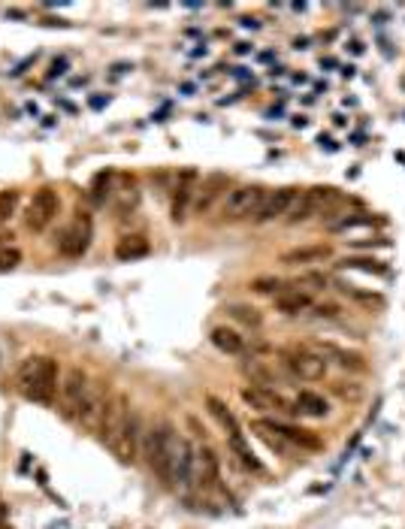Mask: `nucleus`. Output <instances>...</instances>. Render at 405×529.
I'll list each match as a JSON object with an SVG mask.
<instances>
[{
    "instance_id": "1",
    "label": "nucleus",
    "mask_w": 405,
    "mask_h": 529,
    "mask_svg": "<svg viewBox=\"0 0 405 529\" xmlns=\"http://www.w3.org/2000/svg\"><path fill=\"white\" fill-rule=\"evenodd\" d=\"M100 439L115 454V460L124 463V466H134L136 463L139 445H143V424H139V411H134L124 391L109 396L106 415H103L100 424Z\"/></svg>"
},
{
    "instance_id": "2",
    "label": "nucleus",
    "mask_w": 405,
    "mask_h": 529,
    "mask_svg": "<svg viewBox=\"0 0 405 529\" xmlns=\"http://www.w3.org/2000/svg\"><path fill=\"white\" fill-rule=\"evenodd\" d=\"M16 387L27 402L51 406V402H55V393H58V363L46 354L27 357L25 363L19 366Z\"/></svg>"
},
{
    "instance_id": "3",
    "label": "nucleus",
    "mask_w": 405,
    "mask_h": 529,
    "mask_svg": "<svg viewBox=\"0 0 405 529\" xmlns=\"http://www.w3.org/2000/svg\"><path fill=\"white\" fill-rule=\"evenodd\" d=\"M175 442H179V430L169 421L164 424H152L149 430H143V445H139V454L145 457V466L154 472V478L160 484H169V460H173Z\"/></svg>"
},
{
    "instance_id": "4",
    "label": "nucleus",
    "mask_w": 405,
    "mask_h": 529,
    "mask_svg": "<svg viewBox=\"0 0 405 529\" xmlns=\"http://www.w3.org/2000/svg\"><path fill=\"white\" fill-rule=\"evenodd\" d=\"M263 197H267V188L263 185H237L227 191V197L221 200V218L224 222H245V218H254L257 209H261Z\"/></svg>"
},
{
    "instance_id": "5",
    "label": "nucleus",
    "mask_w": 405,
    "mask_h": 529,
    "mask_svg": "<svg viewBox=\"0 0 405 529\" xmlns=\"http://www.w3.org/2000/svg\"><path fill=\"white\" fill-rule=\"evenodd\" d=\"M61 393H58V411H61L64 421L76 424L79 417V408H82V400L88 393V387H91V378H88L85 370H79V366H70L67 372H64L61 378Z\"/></svg>"
},
{
    "instance_id": "6",
    "label": "nucleus",
    "mask_w": 405,
    "mask_h": 529,
    "mask_svg": "<svg viewBox=\"0 0 405 529\" xmlns=\"http://www.w3.org/2000/svg\"><path fill=\"white\" fill-rule=\"evenodd\" d=\"M58 212H61V197H58L55 188L46 185V188L34 191V197L25 206V227L31 233L49 230L51 222L58 218Z\"/></svg>"
},
{
    "instance_id": "7",
    "label": "nucleus",
    "mask_w": 405,
    "mask_h": 529,
    "mask_svg": "<svg viewBox=\"0 0 405 529\" xmlns=\"http://www.w3.org/2000/svg\"><path fill=\"white\" fill-rule=\"evenodd\" d=\"M282 363H284V370L300 381H323L330 372L327 360H323L318 351H308V348L282 351Z\"/></svg>"
},
{
    "instance_id": "8",
    "label": "nucleus",
    "mask_w": 405,
    "mask_h": 529,
    "mask_svg": "<svg viewBox=\"0 0 405 529\" xmlns=\"http://www.w3.org/2000/svg\"><path fill=\"white\" fill-rule=\"evenodd\" d=\"M106 406H109V387H106V381H91V387H88V393H85V400H82V408H79L76 424L85 432H100V424H103V415H106Z\"/></svg>"
},
{
    "instance_id": "9",
    "label": "nucleus",
    "mask_w": 405,
    "mask_h": 529,
    "mask_svg": "<svg viewBox=\"0 0 405 529\" xmlns=\"http://www.w3.org/2000/svg\"><path fill=\"white\" fill-rule=\"evenodd\" d=\"M194 466H197L194 445H191L185 436H179L175 451H173V460H169V484L167 487H175V490L194 487Z\"/></svg>"
},
{
    "instance_id": "10",
    "label": "nucleus",
    "mask_w": 405,
    "mask_h": 529,
    "mask_svg": "<svg viewBox=\"0 0 405 529\" xmlns=\"http://www.w3.org/2000/svg\"><path fill=\"white\" fill-rule=\"evenodd\" d=\"M91 218H88V212H76V218L67 224V230L61 233V239H58V252L64 257H82L88 252V245H91Z\"/></svg>"
},
{
    "instance_id": "11",
    "label": "nucleus",
    "mask_w": 405,
    "mask_h": 529,
    "mask_svg": "<svg viewBox=\"0 0 405 529\" xmlns=\"http://www.w3.org/2000/svg\"><path fill=\"white\" fill-rule=\"evenodd\" d=\"M336 197V188H308V191H300L297 200H293L291 212L284 215L287 224H303L308 222L312 215H318L321 206H327L330 200Z\"/></svg>"
},
{
    "instance_id": "12",
    "label": "nucleus",
    "mask_w": 405,
    "mask_h": 529,
    "mask_svg": "<svg viewBox=\"0 0 405 529\" xmlns=\"http://www.w3.org/2000/svg\"><path fill=\"white\" fill-rule=\"evenodd\" d=\"M242 402H245V406H252V408H257V411H278V415H300L297 406H293V402H287L284 396L276 391V387H257V385L242 387Z\"/></svg>"
},
{
    "instance_id": "13",
    "label": "nucleus",
    "mask_w": 405,
    "mask_h": 529,
    "mask_svg": "<svg viewBox=\"0 0 405 529\" xmlns=\"http://www.w3.org/2000/svg\"><path fill=\"white\" fill-rule=\"evenodd\" d=\"M261 424L263 430H269V432H276V436H282L287 445H297L300 451H321L323 442L318 436H315L312 430H306V427H297V424H284V421H272V417H261Z\"/></svg>"
},
{
    "instance_id": "14",
    "label": "nucleus",
    "mask_w": 405,
    "mask_h": 529,
    "mask_svg": "<svg viewBox=\"0 0 405 529\" xmlns=\"http://www.w3.org/2000/svg\"><path fill=\"white\" fill-rule=\"evenodd\" d=\"M297 194H300V188H291V185L267 191V197H263V203H261V209H257L254 222L257 224H272V222H278V218H284L287 212H291L293 200H297Z\"/></svg>"
},
{
    "instance_id": "15",
    "label": "nucleus",
    "mask_w": 405,
    "mask_h": 529,
    "mask_svg": "<svg viewBox=\"0 0 405 529\" xmlns=\"http://www.w3.org/2000/svg\"><path fill=\"white\" fill-rule=\"evenodd\" d=\"M227 185H230V179H227L224 173L206 175L200 185H197V194H194V212L197 215H206V212H212V206H215L218 200H224Z\"/></svg>"
},
{
    "instance_id": "16",
    "label": "nucleus",
    "mask_w": 405,
    "mask_h": 529,
    "mask_svg": "<svg viewBox=\"0 0 405 529\" xmlns=\"http://www.w3.org/2000/svg\"><path fill=\"white\" fill-rule=\"evenodd\" d=\"M194 194H197V173L185 170L179 175V185H175V191H173V203H169V218H173L175 224L185 222L188 206L194 203Z\"/></svg>"
},
{
    "instance_id": "17",
    "label": "nucleus",
    "mask_w": 405,
    "mask_h": 529,
    "mask_svg": "<svg viewBox=\"0 0 405 529\" xmlns=\"http://www.w3.org/2000/svg\"><path fill=\"white\" fill-rule=\"evenodd\" d=\"M218 484V454L203 442L197 451V466H194V487H215Z\"/></svg>"
},
{
    "instance_id": "18",
    "label": "nucleus",
    "mask_w": 405,
    "mask_h": 529,
    "mask_svg": "<svg viewBox=\"0 0 405 529\" xmlns=\"http://www.w3.org/2000/svg\"><path fill=\"white\" fill-rule=\"evenodd\" d=\"M318 354L327 360H333L336 366H342V370H351V372H363L366 363L363 357L357 354V351H348V348H339V345H330V342H321L318 345Z\"/></svg>"
},
{
    "instance_id": "19",
    "label": "nucleus",
    "mask_w": 405,
    "mask_h": 529,
    "mask_svg": "<svg viewBox=\"0 0 405 529\" xmlns=\"http://www.w3.org/2000/svg\"><path fill=\"white\" fill-rule=\"evenodd\" d=\"M227 442H230V451H233V457H237L242 466L248 469V472H254V475H263V463L257 460V454L252 451V445H248V439H245V432L237 430V432H230L227 436Z\"/></svg>"
},
{
    "instance_id": "20",
    "label": "nucleus",
    "mask_w": 405,
    "mask_h": 529,
    "mask_svg": "<svg viewBox=\"0 0 405 529\" xmlns=\"http://www.w3.org/2000/svg\"><path fill=\"white\" fill-rule=\"evenodd\" d=\"M315 306V300H312V293H306V291H282L276 297V312H282V315H303L306 308H312Z\"/></svg>"
},
{
    "instance_id": "21",
    "label": "nucleus",
    "mask_w": 405,
    "mask_h": 529,
    "mask_svg": "<svg viewBox=\"0 0 405 529\" xmlns=\"http://www.w3.org/2000/svg\"><path fill=\"white\" fill-rule=\"evenodd\" d=\"M330 254H333V252H330V245H303V248H291V252H284L278 261L287 263V267H300V263L327 261Z\"/></svg>"
},
{
    "instance_id": "22",
    "label": "nucleus",
    "mask_w": 405,
    "mask_h": 529,
    "mask_svg": "<svg viewBox=\"0 0 405 529\" xmlns=\"http://www.w3.org/2000/svg\"><path fill=\"white\" fill-rule=\"evenodd\" d=\"M293 406H297L300 415H308V417H327L330 415L327 396L315 393V391H300L297 400H293Z\"/></svg>"
},
{
    "instance_id": "23",
    "label": "nucleus",
    "mask_w": 405,
    "mask_h": 529,
    "mask_svg": "<svg viewBox=\"0 0 405 529\" xmlns=\"http://www.w3.org/2000/svg\"><path fill=\"white\" fill-rule=\"evenodd\" d=\"M212 345H215L218 351H224V354H233V357L245 351V339H242L233 327H215L212 330Z\"/></svg>"
},
{
    "instance_id": "24",
    "label": "nucleus",
    "mask_w": 405,
    "mask_h": 529,
    "mask_svg": "<svg viewBox=\"0 0 405 529\" xmlns=\"http://www.w3.org/2000/svg\"><path fill=\"white\" fill-rule=\"evenodd\" d=\"M149 254V239L139 237V233H130V237H121L119 245H115V257L119 261H136V257Z\"/></svg>"
},
{
    "instance_id": "25",
    "label": "nucleus",
    "mask_w": 405,
    "mask_h": 529,
    "mask_svg": "<svg viewBox=\"0 0 405 529\" xmlns=\"http://www.w3.org/2000/svg\"><path fill=\"white\" fill-rule=\"evenodd\" d=\"M336 267L339 269H354V273H366V276H378V278L387 276V267L381 261H375V257H342Z\"/></svg>"
},
{
    "instance_id": "26",
    "label": "nucleus",
    "mask_w": 405,
    "mask_h": 529,
    "mask_svg": "<svg viewBox=\"0 0 405 529\" xmlns=\"http://www.w3.org/2000/svg\"><path fill=\"white\" fill-rule=\"evenodd\" d=\"M206 406H209V415L215 417V421L221 424V427H224L227 436H230V432H237V430H242V427H239V421H237V417H233V411L227 408L224 402L218 400V396H206Z\"/></svg>"
},
{
    "instance_id": "27",
    "label": "nucleus",
    "mask_w": 405,
    "mask_h": 529,
    "mask_svg": "<svg viewBox=\"0 0 405 529\" xmlns=\"http://www.w3.org/2000/svg\"><path fill=\"white\" fill-rule=\"evenodd\" d=\"M19 203H21V191L19 188H4V191H0V227L10 222L12 215H16Z\"/></svg>"
},
{
    "instance_id": "28",
    "label": "nucleus",
    "mask_w": 405,
    "mask_h": 529,
    "mask_svg": "<svg viewBox=\"0 0 405 529\" xmlns=\"http://www.w3.org/2000/svg\"><path fill=\"white\" fill-rule=\"evenodd\" d=\"M227 312H230L233 321H239V324H245V327H261L263 324V315L257 312L254 306H230Z\"/></svg>"
},
{
    "instance_id": "29",
    "label": "nucleus",
    "mask_w": 405,
    "mask_h": 529,
    "mask_svg": "<svg viewBox=\"0 0 405 529\" xmlns=\"http://www.w3.org/2000/svg\"><path fill=\"white\" fill-rule=\"evenodd\" d=\"M333 393L339 396V400H345V402H357L360 396H363V387H360L357 381H336Z\"/></svg>"
},
{
    "instance_id": "30",
    "label": "nucleus",
    "mask_w": 405,
    "mask_h": 529,
    "mask_svg": "<svg viewBox=\"0 0 405 529\" xmlns=\"http://www.w3.org/2000/svg\"><path fill=\"white\" fill-rule=\"evenodd\" d=\"M282 288H284L282 278H272V276L254 278V282H252V291H257V293H272V297H278V293H282Z\"/></svg>"
},
{
    "instance_id": "31",
    "label": "nucleus",
    "mask_w": 405,
    "mask_h": 529,
    "mask_svg": "<svg viewBox=\"0 0 405 529\" xmlns=\"http://www.w3.org/2000/svg\"><path fill=\"white\" fill-rule=\"evenodd\" d=\"M21 263V252L19 248H0V273H12V269H16Z\"/></svg>"
},
{
    "instance_id": "32",
    "label": "nucleus",
    "mask_w": 405,
    "mask_h": 529,
    "mask_svg": "<svg viewBox=\"0 0 405 529\" xmlns=\"http://www.w3.org/2000/svg\"><path fill=\"white\" fill-rule=\"evenodd\" d=\"M342 293H348L351 300H360V303H375V306H385V300H381L378 293L357 291V288H351V284H342Z\"/></svg>"
},
{
    "instance_id": "33",
    "label": "nucleus",
    "mask_w": 405,
    "mask_h": 529,
    "mask_svg": "<svg viewBox=\"0 0 405 529\" xmlns=\"http://www.w3.org/2000/svg\"><path fill=\"white\" fill-rule=\"evenodd\" d=\"M375 218L372 215H354V218H342L339 224H333V230H348V227H366L372 224Z\"/></svg>"
},
{
    "instance_id": "34",
    "label": "nucleus",
    "mask_w": 405,
    "mask_h": 529,
    "mask_svg": "<svg viewBox=\"0 0 405 529\" xmlns=\"http://www.w3.org/2000/svg\"><path fill=\"white\" fill-rule=\"evenodd\" d=\"M318 315H321V318H333V315H339V306H333V303L318 306Z\"/></svg>"
},
{
    "instance_id": "35",
    "label": "nucleus",
    "mask_w": 405,
    "mask_h": 529,
    "mask_svg": "<svg viewBox=\"0 0 405 529\" xmlns=\"http://www.w3.org/2000/svg\"><path fill=\"white\" fill-rule=\"evenodd\" d=\"M6 239H12V233H0V245H6Z\"/></svg>"
}]
</instances>
